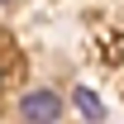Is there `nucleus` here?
<instances>
[{
  "label": "nucleus",
  "instance_id": "1",
  "mask_svg": "<svg viewBox=\"0 0 124 124\" xmlns=\"http://www.w3.org/2000/svg\"><path fill=\"white\" fill-rule=\"evenodd\" d=\"M19 110H24V119L48 124V119H57V115H62V100H57L53 91H29L24 100H19Z\"/></svg>",
  "mask_w": 124,
  "mask_h": 124
},
{
  "label": "nucleus",
  "instance_id": "2",
  "mask_svg": "<svg viewBox=\"0 0 124 124\" xmlns=\"http://www.w3.org/2000/svg\"><path fill=\"white\" fill-rule=\"evenodd\" d=\"M77 105H81V115H86V119H105V110H100V100H95L91 91H77Z\"/></svg>",
  "mask_w": 124,
  "mask_h": 124
}]
</instances>
